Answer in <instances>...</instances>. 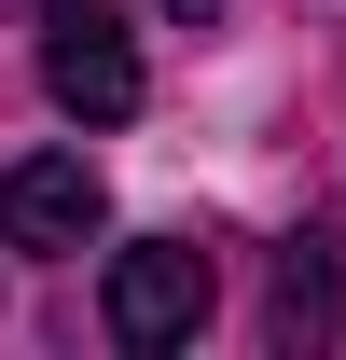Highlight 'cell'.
<instances>
[{
	"label": "cell",
	"mask_w": 346,
	"mask_h": 360,
	"mask_svg": "<svg viewBox=\"0 0 346 360\" xmlns=\"http://www.w3.org/2000/svg\"><path fill=\"white\" fill-rule=\"evenodd\" d=\"M167 14H222V0H167Z\"/></svg>",
	"instance_id": "cell-5"
},
{
	"label": "cell",
	"mask_w": 346,
	"mask_h": 360,
	"mask_svg": "<svg viewBox=\"0 0 346 360\" xmlns=\"http://www.w3.org/2000/svg\"><path fill=\"white\" fill-rule=\"evenodd\" d=\"M42 84H56V111H70V125H125L139 97H153V84H139V42L111 28V14H97V0H56Z\"/></svg>",
	"instance_id": "cell-2"
},
{
	"label": "cell",
	"mask_w": 346,
	"mask_h": 360,
	"mask_svg": "<svg viewBox=\"0 0 346 360\" xmlns=\"http://www.w3.org/2000/svg\"><path fill=\"white\" fill-rule=\"evenodd\" d=\"M42 14H56V0H42Z\"/></svg>",
	"instance_id": "cell-6"
},
{
	"label": "cell",
	"mask_w": 346,
	"mask_h": 360,
	"mask_svg": "<svg viewBox=\"0 0 346 360\" xmlns=\"http://www.w3.org/2000/svg\"><path fill=\"white\" fill-rule=\"evenodd\" d=\"M97 333L125 360H167L208 333V250L194 236H139V250H111V291H97Z\"/></svg>",
	"instance_id": "cell-1"
},
{
	"label": "cell",
	"mask_w": 346,
	"mask_h": 360,
	"mask_svg": "<svg viewBox=\"0 0 346 360\" xmlns=\"http://www.w3.org/2000/svg\"><path fill=\"white\" fill-rule=\"evenodd\" d=\"M277 347H319V333H333V250H319V236H305V250H277Z\"/></svg>",
	"instance_id": "cell-4"
},
{
	"label": "cell",
	"mask_w": 346,
	"mask_h": 360,
	"mask_svg": "<svg viewBox=\"0 0 346 360\" xmlns=\"http://www.w3.org/2000/svg\"><path fill=\"white\" fill-rule=\"evenodd\" d=\"M111 194H97L84 153H14L0 167V250H97Z\"/></svg>",
	"instance_id": "cell-3"
}]
</instances>
